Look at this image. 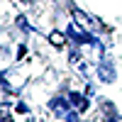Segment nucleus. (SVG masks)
I'll list each match as a JSON object with an SVG mask.
<instances>
[{
	"label": "nucleus",
	"mask_w": 122,
	"mask_h": 122,
	"mask_svg": "<svg viewBox=\"0 0 122 122\" xmlns=\"http://www.w3.org/2000/svg\"><path fill=\"white\" fill-rule=\"evenodd\" d=\"M49 42H51L54 46H64V42H66V37L61 34V32H51V37H49Z\"/></svg>",
	"instance_id": "3"
},
{
	"label": "nucleus",
	"mask_w": 122,
	"mask_h": 122,
	"mask_svg": "<svg viewBox=\"0 0 122 122\" xmlns=\"http://www.w3.org/2000/svg\"><path fill=\"white\" fill-rule=\"evenodd\" d=\"M3 122H12V120H10V117H7V115H5V120H3Z\"/></svg>",
	"instance_id": "5"
},
{
	"label": "nucleus",
	"mask_w": 122,
	"mask_h": 122,
	"mask_svg": "<svg viewBox=\"0 0 122 122\" xmlns=\"http://www.w3.org/2000/svg\"><path fill=\"white\" fill-rule=\"evenodd\" d=\"M112 122H122V117H112Z\"/></svg>",
	"instance_id": "4"
},
{
	"label": "nucleus",
	"mask_w": 122,
	"mask_h": 122,
	"mask_svg": "<svg viewBox=\"0 0 122 122\" xmlns=\"http://www.w3.org/2000/svg\"><path fill=\"white\" fill-rule=\"evenodd\" d=\"M98 73L103 81H112V68H110V59H105V66H100L98 68Z\"/></svg>",
	"instance_id": "1"
},
{
	"label": "nucleus",
	"mask_w": 122,
	"mask_h": 122,
	"mask_svg": "<svg viewBox=\"0 0 122 122\" xmlns=\"http://www.w3.org/2000/svg\"><path fill=\"white\" fill-rule=\"evenodd\" d=\"M71 103H73L78 110H86L88 107V103H86V98L83 95H78V93H71Z\"/></svg>",
	"instance_id": "2"
}]
</instances>
